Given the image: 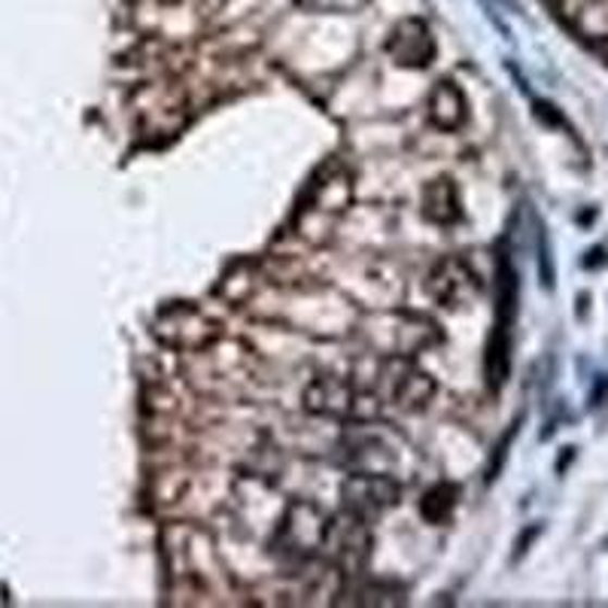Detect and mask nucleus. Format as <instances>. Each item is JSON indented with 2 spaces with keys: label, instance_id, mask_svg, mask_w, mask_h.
<instances>
[{
  "label": "nucleus",
  "instance_id": "6",
  "mask_svg": "<svg viewBox=\"0 0 608 608\" xmlns=\"http://www.w3.org/2000/svg\"><path fill=\"white\" fill-rule=\"evenodd\" d=\"M386 52L396 59L401 67H426L435 55V44L423 18H405L396 25V30L386 40Z\"/></svg>",
  "mask_w": 608,
  "mask_h": 608
},
{
  "label": "nucleus",
  "instance_id": "9",
  "mask_svg": "<svg viewBox=\"0 0 608 608\" xmlns=\"http://www.w3.org/2000/svg\"><path fill=\"white\" fill-rule=\"evenodd\" d=\"M423 216L435 225L460 223V193H457L454 179L438 177L423 189Z\"/></svg>",
  "mask_w": 608,
  "mask_h": 608
},
{
  "label": "nucleus",
  "instance_id": "11",
  "mask_svg": "<svg viewBox=\"0 0 608 608\" xmlns=\"http://www.w3.org/2000/svg\"><path fill=\"white\" fill-rule=\"evenodd\" d=\"M584 3H587V0H584Z\"/></svg>",
  "mask_w": 608,
  "mask_h": 608
},
{
  "label": "nucleus",
  "instance_id": "3",
  "mask_svg": "<svg viewBox=\"0 0 608 608\" xmlns=\"http://www.w3.org/2000/svg\"><path fill=\"white\" fill-rule=\"evenodd\" d=\"M426 293L442 308H466L481 293V277L466 259L445 256L432 265L430 277H426Z\"/></svg>",
  "mask_w": 608,
  "mask_h": 608
},
{
  "label": "nucleus",
  "instance_id": "7",
  "mask_svg": "<svg viewBox=\"0 0 608 608\" xmlns=\"http://www.w3.org/2000/svg\"><path fill=\"white\" fill-rule=\"evenodd\" d=\"M353 399H357V389L338 381V377H317V381L308 384L305 396H301L308 414L335 417V420L353 414Z\"/></svg>",
  "mask_w": 608,
  "mask_h": 608
},
{
  "label": "nucleus",
  "instance_id": "4",
  "mask_svg": "<svg viewBox=\"0 0 608 608\" xmlns=\"http://www.w3.org/2000/svg\"><path fill=\"white\" fill-rule=\"evenodd\" d=\"M401 487L381 472H357L344 484V505L359 518H377L399 505Z\"/></svg>",
  "mask_w": 608,
  "mask_h": 608
},
{
  "label": "nucleus",
  "instance_id": "5",
  "mask_svg": "<svg viewBox=\"0 0 608 608\" xmlns=\"http://www.w3.org/2000/svg\"><path fill=\"white\" fill-rule=\"evenodd\" d=\"M326 520L313 505L296 502L289 505L286 520L281 526V538L289 554L296 557H311L313 550L323 548V533H326Z\"/></svg>",
  "mask_w": 608,
  "mask_h": 608
},
{
  "label": "nucleus",
  "instance_id": "2",
  "mask_svg": "<svg viewBox=\"0 0 608 608\" xmlns=\"http://www.w3.org/2000/svg\"><path fill=\"white\" fill-rule=\"evenodd\" d=\"M323 548L328 550L332 563L338 569H359L369 560L371 533L369 520L359 518L353 511H344L338 518L326 520V533H323Z\"/></svg>",
  "mask_w": 608,
  "mask_h": 608
},
{
  "label": "nucleus",
  "instance_id": "1",
  "mask_svg": "<svg viewBox=\"0 0 608 608\" xmlns=\"http://www.w3.org/2000/svg\"><path fill=\"white\" fill-rule=\"evenodd\" d=\"M381 389L401 411H423L435 396V381L408 359H386L381 369Z\"/></svg>",
  "mask_w": 608,
  "mask_h": 608
},
{
  "label": "nucleus",
  "instance_id": "10",
  "mask_svg": "<svg viewBox=\"0 0 608 608\" xmlns=\"http://www.w3.org/2000/svg\"><path fill=\"white\" fill-rule=\"evenodd\" d=\"M457 505V489L454 487H435L423 496V518L426 520H445Z\"/></svg>",
  "mask_w": 608,
  "mask_h": 608
},
{
  "label": "nucleus",
  "instance_id": "8",
  "mask_svg": "<svg viewBox=\"0 0 608 608\" xmlns=\"http://www.w3.org/2000/svg\"><path fill=\"white\" fill-rule=\"evenodd\" d=\"M469 120V104L457 83L442 79L430 95V122L438 132H460Z\"/></svg>",
  "mask_w": 608,
  "mask_h": 608
}]
</instances>
